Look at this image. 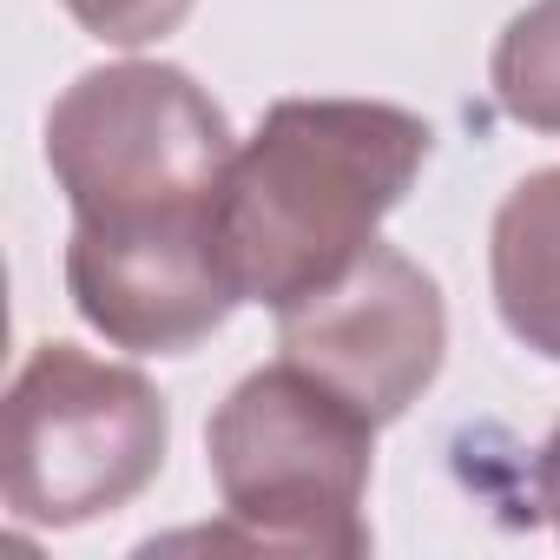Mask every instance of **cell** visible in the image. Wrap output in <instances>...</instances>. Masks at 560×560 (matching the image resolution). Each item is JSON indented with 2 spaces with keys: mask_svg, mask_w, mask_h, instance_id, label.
<instances>
[{
  "mask_svg": "<svg viewBox=\"0 0 560 560\" xmlns=\"http://www.w3.org/2000/svg\"><path fill=\"white\" fill-rule=\"evenodd\" d=\"M211 481L224 521L244 547L264 553H370V462L376 422L324 389L298 363L250 370L205 429Z\"/></svg>",
  "mask_w": 560,
  "mask_h": 560,
  "instance_id": "3957f363",
  "label": "cell"
},
{
  "mask_svg": "<svg viewBox=\"0 0 560 560\" xmlns=\"http://www.w3.org/2000/svg\"><path fill=\"white\" fill-rule=\"evenodd\" d=\"M488 80L514 126L560 132V0H534L501 27Z\"/></svg>",
  "mask_w": 560,
  "mask_h": 560,
  "instance_id": "ba28073f",
  "label": "cell"
},
{
  "mask_svg": "<svg viewBox=\"0 0 560 560\" xmlns=\"http://www.w3.org/2000/svg\"><path fill=\"white\" fill-rule=\"evenodd\" d=\"M67 291L73 311L113 350L139 357H185L237 311L211 231H152V237L73 231Z\"/></svg>",
  "mask_w": 560,
  "mask_h": 560,
  "instance_id": "8992f818",
  "label": "cell"
},
{
  "mask_svg": "<svg viewBox=\"0 0 560 560\" xmlns=\"http://www.w3.org/2000/svg\"><path fill=\"white\" fill-rule=\"evenodd\" d=\"M429 119L383 100H277L211 205L237 304L284 311L343 277L429 165Z\"/></svg>",
  "mask_w": 560,
  "mask_h": 560,
  "instance_id": "6da1fadb",
  "label": "cell"
},
{
  "mask_svg": "<svg viewBox=\"0 0 560 560\" xmlns=\"http://www.w3.org/2000/svg\"><path fill=\"white\" fill-rule=\"evenodd\" d=\"M231 152L224 106L165 60L93 67L47 113V165L73 205V231H211Z\"/></svg>",
  "mask_w": 560,
  "mask_h": 560,
  "instance_id": "7a4b0ae2",
  "label": "cell"
},
{
  "mask_svg": "<svg viewBox=\"0 0 560 560\" xmlns=\"http://www.w3.org/2000/svg\"><path fill=\"white\" fill-rule=\"evenodd\" d=\"M534 494H540V508H547V521H553V534H560V422H553V435L540 442V462H534Z\"/></svg>",
  "mask_w": 560,
  "mask_h": 560,
  "instance_id": "30bf717a",
  "label": "cell"
},
{
  "mask_svg": "<svg viewBox=\"0 0 560 560\" xmlns=\"http://www.w3.org/2000/svg\"><path fill=\"white\" fill-rule=\"evenodd\" d=\"M488 284L514 343L560 363V165L527 172L488 231Z\"/></svg>",
  "mask_w": 560,
  "mask_h": 560,
  "instance_id": "52a82bcc",
  "label": "cell"
},
{
  "mask_svg": "<svg viewBox=\"0 0 560 560\" xmlns=\"http://www.w3.org/2000/svg\"><path fill=\"white\" fill-rule=\"evenodd\" d=\"M277 350L383 429L435 383L448 311L435 277L376 237L343 277L277 311Z\"/></svg>",
  "mask_w": 560,
  "mask_h": 560,
  "instance_id": "5b68a950",
  "label": "cell"
},
{
  "mask_svg": "<svg viewBox=\"0 0 560 560\" xmlns=\"http://www.w3.org/2000/svg\"><path fill=\"white\" fill-rule=\"evenodd\" d=\"M172 442L165 396L80 343H40L0 409V494L27 527H80L139 501Z\"/></svg>",
  "mask_w": 560,
  "mask_h": 560,
  "instance_id": "277c9868",
  "label": "cell"
},
{
  "mask_svg": "<svg viewBox=\"0 0 560 560\" xmlns=\"http://www.w3.org/2000/svg\"><path fill=\"white\" fill-rule=\"evenodd\" d=\"M60 8L106 47H152L185 27L198 0H60Z\"/></svg>",
  "mask_w": 560,
  "mask_h": 560,
  "instance_id": "9c48e42d",
  "label": "cell"
}]
</instances>
